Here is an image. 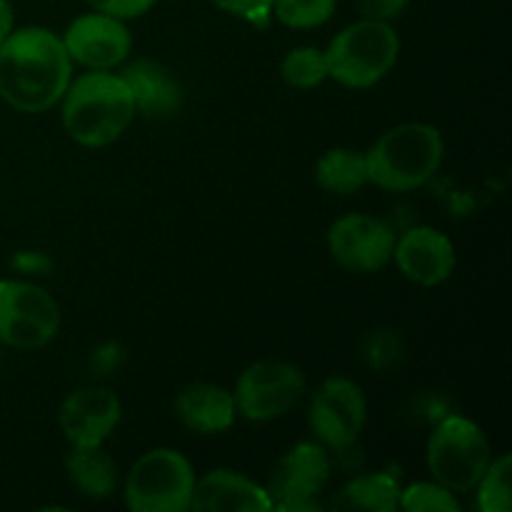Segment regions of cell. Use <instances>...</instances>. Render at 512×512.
Returning <instances> with one entry per match:
<instances>
[{"label":"cell","mask_w":512,"mask_h":512,"mask_svg":"<svg viewBox=\"0 0 512 512\" xmlns=\"http://www.w3.org/2000/svg\"><path fill=\"white\" fill-rule=\"evenodd\" d=\"M73 60L48 28L13 30L0 43V98L20 113H45L68 90Z\"/></svg>","instance_id":"1"},{"label":"cell","mask_w":512,"mask_h":512,"mask_svg":"<svg viewBox=\"0 0 512 512\" xmlns=\"http://www.w3.org/2000/svg\"><path fill=\"white\" fill-rule=\"evenodd\" d=\"M60 103L65 133L83 148L115 143L138 115L133 93L113 70H88L78 75L70 80Z\"/></svg>","instance_id":"2"},{"label":"cell","mask_w":512,"mask_h":512,"mask_svg":"<svg viewBox=\"0 0 512 512\" xmlns=\"http://www.w3.org/2000/svg\"><path fill=\"white\" fill-rule=\"evenodd\" d=\"M445 143L435 125L403 123L390 128L365 153L368 183L388 193L423 188L443 163Z\"/></svg>","instance_id":"3"},{"label":"cell","mask_w":512,"mask_h":512,"mask_svg":"<svg viewBox=\"0 0 512 512\" xmlns=\"http://www.w3.org/2000/svg\"><path fill=\"white\" fill-rule=\"evenodd\" d=\"M325 53L328 78L353 90L378 85L395 68L400 55V38L390 23L358 20L330 40Z\"/></svg>","instance_id":"4"},{"label":"cell","mask_w":512,"mask_h":512,"mask_svg":"<svg viewBox=\"0 0 512 512\" xmlns=\"http://www.w3.org/2000/svg\"><path fill=\"white\" fill-rule=\"evenodd\" d=\"M493 460L488 435L478 423L460 415L440 420L425 450V463L435 483L450 493H470Z\"/></svg>","instance_id":"5"},{"label":"cell","mask_w":512,"mask_h":512,"mask_svg":"<svg viewBox=\"0 0 512 512\" xmlns=\"http://www.w3.org/2000/svg\"><path fill=\"white\" fill-rule=\"evenodd\" d=\"M195 470L173 448L148 450L125 478L123 498L133 512H188L193 503Z\"/></svg>","instance_id":"6"},{"label":"cell","mask_w":512,"mask_h":512,"mask_svg":"<svg viewBox=\"0 0 512 512\" xmlns=\"http://www.w3.org/2000/svg\"><path fill=\"white\" fill-rule=\"evenodd\" d=\"M60 308L48 290L25 280H0V343L45 348L58 335Z\"/></svg>","instance_id":"7"},{"label":"cell","mask_w":512,"mask_h":512,"mask_svg":"<svg viewBox=\"0 0 512 512\" xmlns=\"http://www.w3.org/2000/svg\"><path fill=\"white\" fill-rule=\"evenodd\" d=\"M305 395V375L285 360H258L240 373L233 400L238 415L253 423H270L288 415Z\"/></svg>","instance_id":"8"},{"label":"cell","mask_w":512,"mask_h":512,"mask_svg":"<svg viewBox=\"0 0 512 512\" xmlns=\"http://www.w3.org/2000/svg\"><path fill=\"white\" fill-rule=\"evenodd\" d=\"M330 480V455L320 443H298L270 470L268 493L275 512H318Z\"/></svg>","instance_id":"9"},{"label":"cell","mask_w":512,"mask_h":512,"mask_svg":"<svg viewBox=\"0 0 512 512\" xmlns=\"http://www.w3.org/2000/svg\"><path fill=\"white\" fill-rule=\"evenodd\" d=\"M368 420V400L363 388L350 378H328L313 393L308 423L320 445L348 450L358 443Z\"/></svg>","instance_id":"10"},{"label":"cell","mask_w":512,"mask_h":512,"mask_svg":"<svg viewBox=\"0 0 512 512\" xmlns=\"http://www.w3.org/2000/svg\"><path fill=\"white\" fill-rule=\"evenodd\" d=\"M393 248V228L373 215H343L328 230L330 258L350 273H378L393 260Z\"/></svg>","instance_id":"11"},{"label":"cell","mask_w":512,"mask_h":512,"mask_svg":"<svg viewBox=\"0 0 512 512\" xmlns=\"http://www.w3.org/2000/svg\"><path fill=\"white\" fill-rule=\"evenodd\" d=\"M60 40L68 50L70 60L88 70L118 68L133 50V35H130L125 20L98 13V10L75 18L65 28Z\"/></svg>","instance_id":"12"},{"label":"cell","mask_w":512,"mask_h":512,"mask_svg":"<svg viewBox=\"0 0 512 512\" xmlns=\"http://www.w3.org/2000/svg\"><path fill=\"white\" fill-rule=\"evenodd\" d=\"M120 400L110 388L88 385L63 400L58 425L70 445H103L120 423Z\"/></svg>","instance_id":"13"},{"label":"cell","mask_w":512,"mask_h":512,"mask_svg":"<svg viewBox=\"0 0 512 512\" xmlns=\"http://www.w3.org/2000/svg\"><path fill=\"white\" fill-rule=\"evenodd\" d=\"M393 258L410 283L425 288L445 283L458 263L453 240L430 225H418L395 238Z\"/></svg>","instance_id":"14"},{"label":"cell","mask_w":512,"mask_h":512,"mask_svg":"<svg viewBox=\"0 0 512 512\" xmlns=\"http://www.w3.org/2000/svg\"><path fill=\"white\" fill-rule=\"evenodd\" d=\"M190 508L198 512H270L265 485L253 483L235 470H210L195 480L193 503Z\"/></svg>","instance_id":"15"},{"label":"cell","mask_w":512,"mask_h":512,"mask_svg":"<svg viewBox=\"0 0 512 512\" xmlns=\"http://www.w3.org/2000/svg\"><path fill=\"white\" fill-rule=\"evenodd\" d=\"M120 78L133 93L135 110L148 118L165 120L178 113L183 105V88L175 75L158 60H133L130 65H125Z\"/></svg>","instance_id":"16"},{"label":"cell","mask_w":512,"mask_h":512,"mask_svg":"<svg viewBox=\"0 0 512 512\" xmlns=\"http://www.w3.org/2000/svg\"><path fill=\"white\" fill-rule=\"evenodd\" d=\"M175 415L188 430L215 435L228 430L238 418L233 393L215 383H193L175 398Z\"/></svg>","instance_id":"17"},{"label":"cell","mask_w":512,"mask_h":512,"mask_svg":"<svg viewBox=\"0 0 512 512\" xmlns=\"http://www.w3.org/2000/svg\"><path fill=\"white\" fill-rule=\"evenodd\" d=\"M68 478L85 498L105 500L115 493L118 485V465L113 463L103 445H70L65 458Z\"/></svg>","instance_id":"18"},{"label":"cell","mask_w":512,"mask_h":512,"mask_svg":"<svg viewBox=\"0 0 512 512\" xmlns=\"http://www.w3.org/2000/svg\"><path fill=\"white\" fill-rule=\"evenodd\" d=\"M400 483L390 473H370L345 483L330 498V508L340 512H395Z\"/></svg>","instance_id":"19"},{"label":"cell","mask_w":512,"mask_h":512,"mask_svg":"<svg viewBox=\"0 0 512 512\" xmlns=\"http://www.w3.org/2000/svg\"><path fill=\"white\" fill-rule=\"evenodd\" d=\"M315 180L333 195H353L368 185L365 153L353 148H330L315 165Z\"/></svg>","instance_id":"20"},{"label":"cell","mask_w":512,"mask_h":512,"mask_svg":"<svg viewBox=\"0 0 512 512\" xmlns=\"http://www.w3.org/2000/svg\"><path fill=\"white\" fill-rule=\"evenodd\" d=\"M280 75L290 88L310 90L318 88L325 78H328V63H325L323 50L313 48V45H300L293 48L280 63Z\"/></svg>","instance_id":"21"},{"label":"cell","mask_w":512,"mask_h":512,"mask_svg":"<svg viewBox=\"0 0 512 512\" xmlns=\"http://www.w3.org/2000/svg\"><path fill=\"white\" fill-rule=\"evenodd\" d=\"M510 473L512 458L510 453L500 455L498 460H490L488 470L478 480V508L480 512H510L512 495H510Z\"/></svg>","instance_id":"22"},{"label":"cell","mask_w":512,"mask_h":512,"mask_svg":"<svg viewBox=\"0 0 512 512\" xmlns=\"http://www.w3.org/2000/svg\"><path fill=\"white\" fill-rule=\"evenodd\" d=\"M338 0H275L273 15L295 30L320 28L333 18Z\"/></svg>","instance_id":"23"},{"label":"cell","mask_w":512,"mask_h":512,"mask_svg":"<svg viewBox=\"0 0 512 512\" xmlns=\"http://www.w3.org/2000/svg\"><path fill=\"white\" fill-rule=\"evenodd\" d=\"M398 508L405 512H460V503L455 493L433 480V483H413L400 488Z\"/></svg>","instance_id":"24"},{"label":"cell","mask_w":512,"mask_h":512,"mask_svg":"<svg viewBox=\"0 0 512 512\" xmlns=\"http://www.w3.org/2000/svg\"><path fill=\"white\" fill-rule=\"evenodd\" d=\"M273 3L275 0H213L215 8H220L223 13L248 20V23L260 25V28L268 25L270 15H273Z\"/></svg>","instance_id":"25"},{"label":"cell","mask_w":512,"mask_h":512,"mask_svg":"<svg viewBox=\"0 0 512 512\" xmlns=\"http://www.w3.org/2000/svg\"><path fill=\"white\" fill-rule=\"evenodd\" d=\"M93 5V10L105 15H113V18L130 20L140 18V15L148 13L158 0H88Z\"/></svg>","instance_id":"26"},{"label":"cell","mask_w":512,"mask_h":512,"mask_svg":"<svg viewBox=\"0 0 512 512\" xmlns=\"http://www.w3.org/2000/svg\"><path fill=\"white\" fill-rule=\"evenodd\" d=\"M408 0H358V10L363 18L380 20V23H390L398 18L405 10Z\"/></svg>","instance_id":"27"},{"label":"cell","mask_w":512,"mask_h":512,"mask_svg":"<svg viewBox=\"0 0 512 512\" xmlns=\"http://www.w3.org/2000/svg\"><path fill=\"white\" fill-rule=\"evenodd\" d=\"M15 30V13L10 0H0V43Z\"/></svg>","instance_id":"28"}]
</instances>
